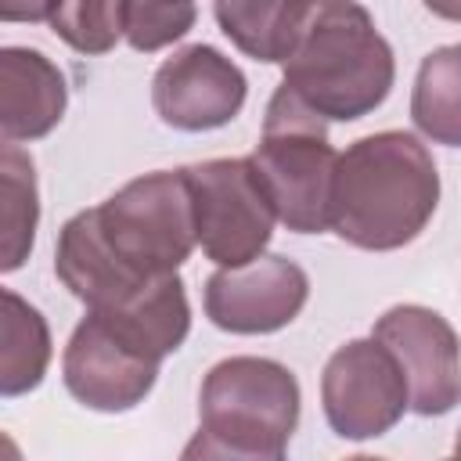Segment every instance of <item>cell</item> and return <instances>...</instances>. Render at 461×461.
<instances>
[{"mask_svg":"<svg viewBox=\"0 0 461 461\" xmlns=\"http://www.w3.org/2000/svg\"><path fill=\"white\" fill-rule=\"evenodd\" d=\"M439 205V169L432 151L403 130L353 140L335 158L328 230L364 252L411 245Z\"/></svg>","mask_w":461,"mask_h":461,"instance_id":"cell-1","label":"cell"},{"mask_svg":"<svg viewBox=\"0 0 461 461\" xmlns=\"http://www.w3.org/2000/svg\"><path fill=\"white\" fill-rule=\"evenodd\" d=\"M281 86L321 122H357L393 90L396 58L364 4H310Z\"/></svg>","mask_w":461,"mask_h":461,"instance_id":"cell-2","label":"cell"},{"mask_svg":"<svg viewBox=\"0 0 461 461\" xmlns=\"http://www.w3.org/2000/svg\"><path fill=\"white\" fill-rule=\"evenodd\" d=\"M54 274L86 306V313L108 321L158 364L169 353H176L191 331L184 277H148L119 263L101 245L90 209L68 216L65 227L58 230Z\"/></svg>","mask_w":461,"mask_h":461,"instance_id":"cell-3","label":"cell"},{"mask_svg":"<svg viewBox=\"0 0 461 461\" xmlns=\"http://www.w3.org/2000/svg\"><path fill=\"white\" fill-rule=\"evenodd\" d=\"M339 151L328 140V122L310 115L285 86L267 101L259 144L249 166L274 209V220L292 234L328 230V202Z\"/></svg>","mask_w":461,"mask_h":461,"instance_id":"cell-4","label":"cell"},{"mask_svg":"<svg viewBox=\"0 0 461 461\" xmlns=\"http://www.w3.org/2000/svg\"><path fill=\"white\" fill-rule=\"evenodd\" d=\"M101 245L137 274H176L194 252V212L184 169L133 176L90 209Z\"/></svg>","mask_w":461,"mask_h":461,"instance_id":"cell-5","label":"cell"},{"mask_svg":"<svg viewBox=\"0 0 461 461\" xmlns=\"http://www.w3.org/2000/svg\"><path fill=\"white\" fill-rule=\"evenodd\" d=\"M299 378L270 357H227L198 393L202 429L245 450H285L299 425Z\"/></svg>","mask_w":461,"mask_h":461,"instance_id":"cell-6","label":"cell"},{"mask_svg":"<svg viewBox=\"0 0 461 461\" xmlns=\"http://www.w3.org/2000/svg\"><path fill=\"white\" fill-rule=\"evenodd\" d=\"M194 212V245L216 270L245 267L274 238V209L249 158H205L184 166Z\"/></svg>","mask_w":461,"mask_h":461,"instance_id":"cell-7","label":"cell"},{"mask_svg":"<svg viewBox=\"0 0 461 461\" xmlns=\"http://www.w3.org/2000/svg\"><path fill=\"white\" fill-rule=\"evenodd\" d=\"M321 403L335 436L375 439L407 414V385L396 360L367 339L342 342L321 375Z\"/></svg>","mask_w":461,"mask_h":461,"instance_id":"cell-8","label":"cell"},{"mask_svg":"<svg viewBox=\"0 0 461 461\" xmlns=\"http://www.w3.org/2000/svg\"><path fill=\"white\" fill-rule=\"evenodd\" d=\"M371 339L396 360L407 385V411L439 418L457 407V335L443 313L418 303H400L375 321Z\"/></svg>","mask_w":461,"mask_h":461,"instance_id":"cell-9","label":"cell"},{"mask_svg":"<svg viewBox=\"0 0 461 461\" xmlns=\"http://www.w3.org/2000/svg\"><path fill=\"white\" fill-rule=\"evenodd\" d=\"M158 360L115 331L108 321L86 313L61 353V378L76 403L101 414H122L144 403L158 382Z\"/></svg>","mask_w":461,"mask_h":461,"instance_id":"cell-10","label":"cell"},{"mask_svg":"<svg viewBox=\"0 0 461 461\" xmlns=\"http://www.w3.org/2000/svg\"><path fill=\"white\" fill-rule=\"evenodd\" d=\"M205 317L230 335H270L288 328L306 299V270L277 252H263L245 267L212 270L205 277Z\"/></svg>","mask_w":461,"mask_h":461,"instance_id":"cell-11","label":"cell"},{"mask_svg":"<svg viewBox=\"0 0 461 461\" xmlns=\"http://www.w3.org/2000/svg\"><path fill=\"white\" fill-rule=\"evenodd\" d=\"M245 97V72L209 43L180 47L155 68L151 79L155 115L180 133H205L234 122Z\"/></svg>","mask_w":461,"mask_h":461,"instance_id":"cell-12","label":"cell"},{"mask_svg":"<svg viewBox=\"0 0 461 461\" xmlns=\"http://www.w3.org/2000/svg\"><path fill=\"white\" fill-rule=\"evenodd\" d=\"M68 108L65 72L36 47H0V137L40 140Z\"/></svg>","mask_w":461,"mask_h":461,"instance_id":"cell-13","label":"cell"},{"mask_svg":"<svg viewBox=\"0 0 461 461\" xmlns=\"http://www.w3.org/2000/svg\"><path fill=\"white\" fill-rule=\"evenodd\" d=\"M54 357L47 317L18 292L0 285V396L40 389Z\"/></svg>","mask_w":461,"mask_h":461,"instance_id":"cell-14","label":"cell"},{"mask_svg":"<svg viewBox=\"0 0 461 461\" xmlns=\"http://www.w3.org/2000/svg\"><path fill=\"white\" fill-rule=\"evenodd\" d=\"M40 227V184L29 148L0 137V274L29 263Z\"/></svg>","mask_w":461,"mask_h":461,"instance_id":"cell-15","label":"cell"},{"mask_svg":"<svg viewBox=\"0 0 461 461\" xmlns=\"http://www.w3.org/2000/svg\"><path fill=\"white\" fill-rule=\"evenodd\" d=\"M310 4L295 0H277V4H238V0H220L212 4V18L220 32L252 61L263 65H285L292 54L303 22H306Z\"/></svg>","mask_w":461,"mask_h":461,"instance_id":"cell-16","label":"cell"},{"mask_svg":"<svg viewBox=\"0 0 461 461\" xmlns=\"http://www.w3.org/2000/svg\"><path fill=\"white\" fill-rule=\"evenodd\" d=\"M457 90H461V47L447 43L425 54L411 90V119L429 140L443 148H457L461 140Z\"/></svg>","mask_w":461,"mask_h":461,"instance_id":"cell-17","label":"cell"},{"mask_svg":"<svg viewBox=\"0 0 461 461\" xmlns=\"http://www.w3.org/2000/svg\"><path fill=\"white\" fill-rule=\"evenodd\" d=\"M47 25L79 54H108L122 29H119V0H86V4H47Z\"/></svg>","mask_w":461,"mask_h":461,"instance_id":"cell-18","label":"cell"},{"mask_svg":"<svg viewBox=\"0 0 461 461\" xmlns=\"http://www.w3.org/2000/svg\"><path fill=\"white\" fill-rule=\"evenodd\" d=\"M194 18H198L194 4H133V0H119L122 40L140 54H155V50L184 40L191 32Z\"/></svg>","mask_w":461,"mask_h":461,"instance_id":"cell-19","label":"cell"},{"mask_svg":"<svg viewBox=\"0 0 461 461\" xmlns=\"http://www.w3.org/2000/svg\"><path fill=\"white\" fill-rule=\"evenodd\" d=\"M180 461H288V457H285V450H245V447L223 443V439L209 436L205 429H198L184 443Z\"/></svg>","mask_w":461,"mask_h":461,"instance_id":"cell-20","label":"cell"},{"mask_svg":"<svg viewBox=\"0 0 461 461\" xmlns=\"http://www.w3.org/2000/svg\"><path fill=\"white\" fill-rule=\"evenodd\" d=\"M0 18H18V22H47V4H36V7H0Z\"/></svg>","mask_w":461,"mask_h":461,"instance_id":"cell-21","label":"cell"},{"mask_svg":"<svg viewBox=\"0 0 461 461\" xmlns=\"http://www.w3.org/2000/svg\"><path fill=\"white\" fill-rule=\"evenodd\" d=\"M0 461H25V454H22V447L0 429Z\"/></svg>","mask_w":461,"mask_h":461,"instance_id":"cell-22","label":"cell"},{"mask_svg":"<svg viewBox=\"0 0 461 461\" xmlns=\"http://www.w3.org/2000/svg\"><path fill=\"white\" fill-rule=\"evenodd\" d=\"M346 461H385V457H371V454H353V457H346Z\"/></svg>","mask_w":461,"mask_h":461,"instance_id":"cell-23","label":"cell"},{"mask_svg":"<svg viewBox=\"0 0 461 461\" xmlns=\"http://www.w3.org/2000/svg\"><path fill=\"white\" fill-rule=\"evenodd\" d=\"M447 461H454V457H447Z\"/></svg>","mask_w":461,"mask_h":461,"instance_id":"cell-24","label":"cell"}]
</instances>
